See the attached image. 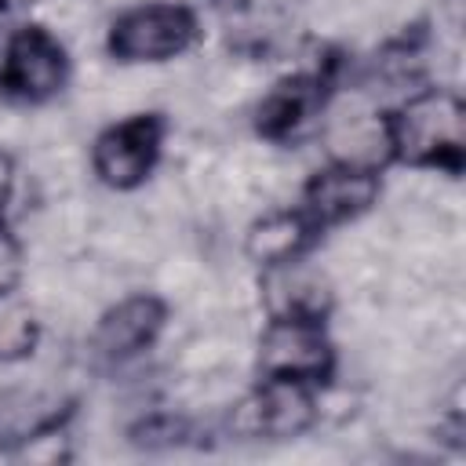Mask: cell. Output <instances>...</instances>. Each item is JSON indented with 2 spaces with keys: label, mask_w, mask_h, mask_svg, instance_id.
<instances>
[{
  "label": "cell",
  "mask_w": 466,
  "mask_h": 466,
  "mask_svg": "<svg viewBox=\"0 0 466 466\" xmlns=\"http://www.w3.org/2000/svg\"><path fill=\"white\" fill-rule=\"evenodd\" d=\"M379 142L393 164L459 178L466 167L462 98L444 87L411 91L404 102L379 116Z\"/></svg>",
  "instance_id": "obj_1"
},
{
  "label": "cell",
  "mask_w": 466,
  "mask_h": 466,
  "mask_svg": "<svg viewBox=\"0 0 466 466\" xmlns=\"http://www.w3.org/2000/svg\"><path fill=\"white\" fill-rule=\"evenodd\" d=\"M200 40V18L189 4L142 0L124 7L106 29V55L120 66H157L186 55Z\"/></svg>",
  "instance_id": "obj_2"
},
{
  "label": "cell",
  "mask_w": 466,
  "mask_h": 466,
  "mask_svg": "<svg viewBox=\"0 0 466 466\" xmlns=\"http://www.w3.org/2000/svg\"><path fill=\"white\" fill-rule=\"evenodd\" d=\"M335 342L328 317L313 313H269L258 335V379H288L324 390L335 379Z\"/></svg>",
  "instance_id": "obj_3"
},
{
  "label": "cell",
  "mask_w": 466,
  "mask_h": 466,
  "mask_svg": "<svg viewBox=\"0 0 466 466\" xmlns=\"http://www.w3.org/2000/svg\"><path fill=\"white\" fill-rule=\"evenodd\" d=\"M69 84V51L40 22L7 33L0 55V98L11 106H47Z\"/></svg>",
  "instance_id": "obj_4"
},
{
  "label": "cell",
  "mask_w": 466,
  "mask_h": 466,
  "mask_svg": "<svg viewBox=\"0 0 466 466\" xmlns=\"http://www.w3.org/2000/svg\"><path fill=\"white\" fill-rule=\"evenodd\" d=\"M167 116L157 109L131 113L109 127H102L91 142V171L106 189L131 193L149 182L164 157Z\"/></svg>",
  "instance_id": "obj_5"
},
{
  "label": "cell",
  "mask_w": 466,
  "mask_h": 466,
  "mask_svg": "<svg viewBox=\"0 0 466 466\" xmlns=\"http://www.w3.org/2000/svg\"><path fill=\"white\" fill-rule=\"evenodd\" d=\"M382 193V171L371 160H331L324 167H317L299 197V211L306 215V222L324 237L339 226L357 222L360 215H368L379 204Z\"/></svg>",
  "instance_id": "obj_6"
},
{
  "label": "cell",
  "mask_w": 466,
  "mask_h": 466,
  "mask_svg": "<svg viewBox=\"0 0 466 466\" xmlns=\"http://www.w3.org/2000/svg\"><path fill=\"white\" fill-rule=\"evenodd\" d=\"M317 386L288 382V379H258V386L233 404L229 430L240 441H295L313 430L320 415Z\"/></svg>",
  "instance_id": "obj_7"
},
{
  "label": "cell",
  "mask_w": 466,
  "mask_h": 466,
  "mask_svg": "<svg viewBox=\"0 0 466 466\" xmlns=\"http://www.w3.org/2000/svg\"><path fill=\"white\" fill-rule=\"evenodd\" d=\"M335 95V62L280 76L255 106V135L266 142H299Z\"/></svg>",
  "instance_id": "obj_8"
},
{
  "label": "cell",
  "mask_w": 466,
  "mask_h": 466,
  "mask_svg": "<svg viewBox=\"0 0 466 466\" xmlns=\"http://www.w3.org/2000/svg\"><path fill=\"white\" fill-rule=\"evenodd\" d=\"M167 317H171L167 299H160L157 291H131L98 313L87 350L106 368L131 364L157 346V339L167 328Z\"/></svg>",
  "instance_id": "obj_9"
},
{
  "label": "cell",
  "mask_w": 466,
  "mask_h": 466,
  "mask_svg": "<svg viewBox=\"0 0 466 466\" xmlns=\"http://www.w3.org/2000/svg\"><path fill=\"white\" fill-rule=\"evenodd\" d=\"M76 415V393L44 382L0 386V451L15 455L36 441H47Z\"/></svg>",
  "instance_id": "obj_10"
},
{
  "label": "cell",
  "mask_w": 466,
  "mask_h": 466,
  "mask_svg": "<svg viewBox=\"0 0 466 466\" xmlns=\"http://www.w3.org/2000/svg\"><path fill=\"white\" fill-rule=\"evenodd\" d=\"M320 240L324 237L306 222V215L299 208H280V211H269L248 226L244 255L258 269H273V266H284L295 258H309V251Z\"/></svg>",
  "instance_id": "obj_11"
},
{
  "label": "cell",
  "mask_w": 466,
  "mask_h": 466,
  "mask_svg": "<svg viewBox=\"0 0 466 466\" xmlns=\"http://www.w3.org/2000/svg\"><path fill=\"white\" fill-rule=\"evenodd\" d=\"M262 284H266L262 295L269 313H313V317L331 313V288L317 269L306 266V258L262 269Z\"/></svg>",
  "instance_id": "obj_12"
},
{
  "label": "cell",
  "mask_w": 466,
  "mask_h": 466,
  "mask_svg": "<svg viewBox=\"0 0 466 466\" xmlns=\"http://www.w3.org/2000/svg\"><path fill=\"white\" fill-rule=\"evenodd\" d=\"M40 335H44V324L33 302L18 288L0 291V364L29 360L40 346Z\"/></svg>",
  "instance_id": "obj_13"
},
{
  "label": "cell",
  "mask_w": 466,
  "mask_h": 466,
  "mask_svg": "<svg viewBox=\"0 0 466 466\" xmlns=\"http://www.w3.org/2000/svg\"><path fill=\"white\" fill-rule=\"evenodd\" d=\"M22 273H25V251H22V240L0 226V291H11L22 284Z\"/></svg>",
  "instance_id": "obj_14"
},
{
  "label": "cell",
  "mask_w": 466,
  "mask_h": 466,
  "mask_svg": "<svg viewBox=\"0 0 466 466\" xmlns=\"http://www.w3.org/2000/svg\"><path fill=\"white\" fill-rule=\"evenodd\" d=\"M15 186H18V167L15 157L7 149H0V226H7V211L15 200Z\"/></svg>",
  "instance_id": "obj_15"
},
{
  "label": "cell",
  "mask_w": 466,
  "mask_h": 466,
  "mask_svg": "<svg viewBox=\"0 0 466 466\" xmlns=\"http://www.w3.org/2000/svg\"><path fill=\"white\" fill-rule=\"evenodd\" d=\"M0 15H4V0H0Z\"/></svg>",
  "instance_id": "obj_16"
}]
</instances>
